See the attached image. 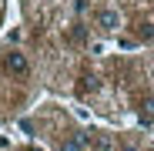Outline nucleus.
Returning <instances> with one entry per match:
<instances>
[{"mask_svg":"<svg viewBox=\"0 0 154 151\" xmlns=\"http://www.w3.org/2000/svg\"><path fill=\"white\" fill-rule=\"evenodd\" d=\"M4 71H7V74H14V77H27V74H30V61H27V54H20V50H10V54L4 57Z\"/></svg>","mask_w":154,"mask_h":151,"instance_id":"1","label":"nucleus"},{"mask_svg":"<svg viewBox=\"0 0 154 151\" xmlns=\"http://www.w3.org/2000/svg\"><path fill=\"white\" fill-rule=\"evenodd\" d=\"M94 24H97V30H104V34H114V30H121V14H117L114 7H104V10H97Z\"/></svg>","mask_w":154,"mask_h":151,"instance_id":"2","label":"nucleus"},{"mask_svg":"<svg viewBox=\"0 0 154 151\" xmlns=\"http://www.w3.org/2000/svg\"><path fill=\"white\" fill-rule=\"evenodd\" d=\"M60 151H87V138L84 134H67L60 141Z\"/></svg>","mask_w":154,"mask_h":151,"instance_id":"3","label":"nucleus"},{"mask_svg":"<svg viewBox=\"0 0 154 151\" xmlns=\"http://www.w3.org/2000/svg\"><path fill=\"white\" fill-rule=\"evenodd\" d=\"M91 141H94V148H97V151H114L111 134H100V131H94V134H91Z\"/></svg>","mask_w":154,"mask_h":151,"instance_id":"4","label":"nucleus"},{"mask_svg":"<svg viewBox=\"0 0 154 151\" xmlns=\"http://www.w3.org/2000/svg\"><path fill=\"white\" fill-rule=\"evenodd\" d=\"M141 121H144V124L154 121V97H144V101H141Z\"/></svg>","mask_w":154,"mask_h":151,"instance_id":"5","label":"nucleus"},{"mask_svg":"<svg viewBox=\"0 0 154 151\" xmlns=\"http://www.w3.org/2000/svg\"><path fill=\"white\" fill-rule=\"evenodd\" d=\"M137 37H141V40H151V37H154V27H151V24H141V27H137Z\"/></svg>","mask_w":154,"mask_h":151,"instance_id":"6","label":"nucleus"},{"mask_svg":"<svg viewBox=\"0 0 154 151\" xmlns=\"http://www.w3.org/2000/svg\"><path fill=\"white\" fill-rule=\"evenodd\" d=\"M121 151H141V148H137V144H124Z\"/></svg>","mask_w":154,"mask_h":151,"instance_id":"7","label":"nucleus"},{"mask_svg":"<svg viewBox=\"0 0 154 151\" xmlns=\"http://www.w3.org/2000/svg\"><path fill=\"white\" fill-rule=\"evenodd\" d=\"M27 151H44V148H27Z\"/></svg>","mask_w":154,"mask_h":151,"instance_id":"8","label":"nucleus"},{"mask_svg":"<svg viewBox=\"0 0 154 151\" xmlns=\"http://www.w3.org/2000/svg\"><path fill=\"white\" fill-rule=\"evenodd\" d=\"M151 77H154V64H151Z\"/></svg>","mask_w":154,"mask_h":151,"instance_id":"9","label":"nucleus"}]
</instances>
